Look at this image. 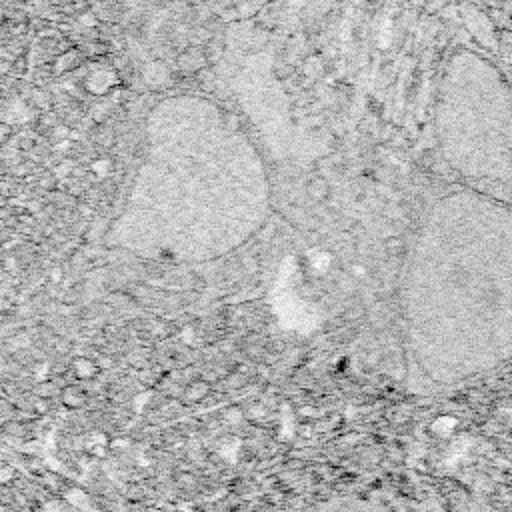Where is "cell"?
<instances>
[{
  "label": "cell",
  "instance_id": "6da1fadb",
  "mask_svg": "<svg viewBox=\"0 0 512 512\" xmlns=\"http://www.w3.org/2000/svg\"><path fill=\"white\" fill-rule=\"evenodd\" d=\"M146 146L106 244L134 256L206 262L246 244L268 220L270 180L256 146L202 96L148 114Z\"/></svg>",
  "mask_w": 512,
  "mask_h": 512
},
{
  "label": "cell",
  "instance_id": "7a4b0ae2",
  "mask_svg": "<svg viewBox=\"0 0 512 512\" xmlns=\"http://www.w3.org/2000/svg\"><path fill=\"white\" fill-rule=\"evenodd\" d=\"M400 310L412 366L446 388L512 362V204L452 184L410 238Z\"/></svg>",
  "mask_w": 512,
  "mask_h": 512
},
{
  "label": "cell",
  "instance_id": "3957f363",
  "mask_svg": "<svg viewBox=\"0 0 512 512\" xmlns=\"http://www.w3.org/2000/svg\"><path fill=\"white\" fill-rule=\"evenodd\" d=\"M434 140L454 184L512 204V76L494 58L470 46L448 54Z\"/></svg>",
  "mask_w": 512,
  "mask_h": 512
},
{
  "label": "cell",
  "instance_id": "277c9868",
  "mask_svg": "<svg viewBox=\"0 0 512 512\" xmlns=\"http://www.w3.org/2000/svg\"><path fill=\"white\" fill-rule=\"evenodd\" d=\"M494 8H500V10H510L512 12V0H488Z\"/></svg>",
  "mask_w": 512,
  "mask_h": 512
}]
</instances>
